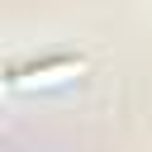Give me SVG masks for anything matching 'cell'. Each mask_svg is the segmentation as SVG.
<instances>
[{
    "mask_svg": "<svg viewBox=\"0 0 152 152\" xmlns=\"http://www.w3.org/2000/svg\"><path fill=\"white\" fill-rule=\"evenodd\" d=\"M86 66L81 62H52V66H33V71H19L10 86L14 90H52V86H66L71 76H81Z\"/></svg>",
    "mask_w": 152,
    "mask_h": 152,
    "instance_id": "6da1fadb",
    "label": "cell"
}]
</instances>
